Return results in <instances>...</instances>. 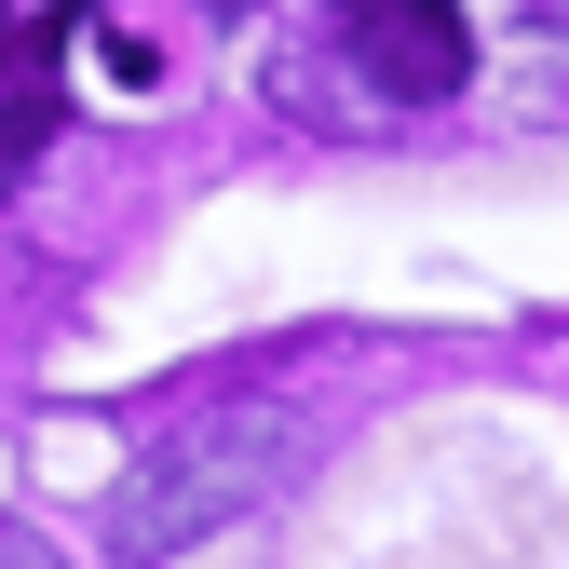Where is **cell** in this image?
Segmentation results:
<instances>
[{
	"label": "cell",
	"mask_w": 569,
	"mask_h": 569,
	"mask_svg": "<svg viewBox=\"0 0 569 569\" xmlns=\"http://www.w3.org/2000/svg\"><path fill=\"white\" fill-rule=\"evenodd\" d=\"M284 461H299L284 407H218V420H190V435H163L150 461L109 488V556H122V569H163V556H190L203 529L258 516L271 488H284Z\"/></svg>",
	"instance_id": "1"
},
{
	"label": "cell",
	"mask_w": 569,
	"mask_h": 569,
	"mask_svg": "<svg viewBox=\"0 0 569 569\" xmlns=\"http://www.w3.org/2000/svg\"><path fill=\"white\" fill-rule=\"evenodd\" d=\"M339 41L352 68H367L380 96H461L475 82V28H461V0H339Z\"/></svg>",
	"instance_id": "2"
},
{
	"label": "cell",
	"mask_w": 569,
	"mask_h": 569,
	"mask_svg": "<svg viewBox=\"0 0 569 569\" xmlns=\"http://www.w3.org/2000/svg\"><path fill=\"white\" fill-rule=\"evenodd\" d=\"M41 136H54V96H41V82H14V96H0V177H14Z\"/></svg>",
	"instance_id": "3"
},
{
	"label": "cell",
	"mask_w": 569,
	"mask_h": 569,
	"mask_svg": "<svg viewBox=\"0 0 569 569\" xmlns=\"http://www.w3.org/2000/svg\"><path fill=\"white\" fill-rule=\"evenodd\" d=\"M0 569H68V556H54V542H41L28 516H0Z\"/></svg>",
	"instance_id": "4"
}]
</instances>
